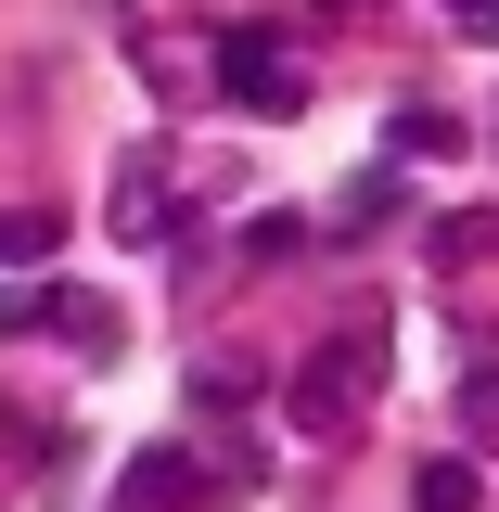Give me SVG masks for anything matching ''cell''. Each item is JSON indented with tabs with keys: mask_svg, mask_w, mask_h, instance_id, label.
<instances>
[{
	"mask_svg": "<svg viewBox=\"0 0 499 512\" xmlns=\"http://www.w3.org/2000/svg\"><path fill=\"white\" fill-rule=\"evenodd\" d=\"M372 346H384V308H359L333 346H308V359L282 372V410H295V436H346V423L372 410Z\"/></svg>",
	"mask_w": 499,
	"mask_h": 512,
	"instance_id": "6da1fadb",
	"label": "cell"
},
{
	"mask_svg": "<svg viewBox=\"0 0 499 512\" xmlns=\"http://www.w3.org/2000/svg\"><path fill=\"white\" fill-rule=\"evenodd\" d=\"M218 103H244V116H295V103H308L282 26H231V39H218Z\"/></svg>",
	"mask_w": 499,
	"mask_h": 512,
	"instance_id": "7a4b0ae2",
	"label": "cell"
},
{
	"mask_svg": "<svg viewBox=\"0 0 499 512\" xmlns=\"http://www.w3.org/2000/svg\"><path fill=\"white\" fill-rule=\"evenodd\" d=\"M192 500H205V474H192L180 448H141L116 474V512H192Z\"/></svg>",
	"mask_w": 499,
	"mask_h": 512,
	"instance_id": "3957f363",
	"label": "cell"
},
{
	"mask_svg": "<svg viewBox=\"0 0 499 512\" xmlns=\"http://www.w3.org/2000/svg\"><path fill=\"white\" fill-rule=\"evenodd\" d=\"M474 500H487L474 461H410V512H474Z\"/></svg>",
	"mask_w": 499,
	"mask_h": 512,
	"instance_id": "277c9868",
	"label": "cell"
},
{
	"mask_svg": "<svg viewBox=\"0 0 499 512\" xmlns=\"http://www.w3.org/2000/svg\"><path fill=\"white\" fill-rule=\"evenodd\" d=\"M448 141H461V116H436V103H397V116H384V154H410V167L448 154Z\"/></svg>",
	"mask_w": 499,
	"mask_h": 512,
	"instance_id": "5b68a950",
	"label": "cell"
},
{
	"mask_svg": "<svg viewBox=\"0 0 499 512\" xmlns=\"http://www.w3.org/2000/svg\"><path fill=\"white\" fill-rule=\"evenodd\" d=\"M295 244H308V218H295V205H269V218H244V269H282Z\"/></svg>",
	"mask_w": 499,
	"mask_h": 512,
	"instance_id": "8992f818",
	"label": "cell"
},
{
	"mask_svg": "<svg viewBox=\"0 0 499 512\" xmlns=\"http://www.w3.org/2000/svg\"><path fill=\"white\" fill-rule=\"evenodd\" d=\"M167 218V192H154V154H128V180H116V231H154Z\"/></svg>",
	"mask_w": 499,
	"mask_h": 512,
	"instance_id": "52a82bcc",
	"label": "cell"
},
{
	"mask_svg": "<svg viewBox=\"0 0 499 512\" xmlns=\"http://www.w3.org/2000/svg\"><path fill=\"white\" fill-rule=\"evenodd\" d=\"M52 231H64L52 205H13V218H0V256H13V269H26V256H52Z\"/></svg>",
	"mask_w": 499,
	"mask_h": 512,
	"instance_id": "ba28073f",
	"label": "cell"
},
{
	"mask_svg": "<svg viewBox=\"0 0 499 512\" xmlns=\"http://www.w3.org/2000/svg\"><path fill=\"white\" fill-rule=\"evenodd\" d=\"M64 295H39V282H0V333H52Z\"/></svg>",
	"mask_w": 499,
	"mask_h": 512,
	"instance_id": "9c48e42d",
	"label": "cell"
},
{
	"mask_svg": "<svg viewBox=\"0 0 499 512\" xmlns=\"http://www.w3.org/2000/svg\"><path fill=\"white\" fill-rule=\"evenodd\" d=\"M192 397H205V410H244V397H256V359H205Z\"/></svg>",
	"mask_w": 499,
	"mask_h": 512,
	"instance_id": "30bf717a",
	"label": "cell"
},
{
	"mask_svg": "<svg viewBox=\"0 0 499 512\" xmlns=\"http://www.w3.org/2000/svg\"><path fill=\"white\" fill-rule=\"evenodd\" d=\"M52 333H77V346H116V308H103V295H64Z\"/></svg>",
	"mask_w": 499,
	"mask_h": 512,
	"instance_id": "8fae6325",
	"label": "cell"
},
{
	"mask_svg": "<svg viewBox=\"0 0 499 512\" xmlns=\"http://www.w3.org/2000/svg\"><path fill=\"white\" fill-rule=\"evenodd\" d=\"M448 26H461V39H499V0H436Z\"/></svg>",
	"mask_w": 499,
	"mask_h": 512,
	"instance_id": "7c38bea8",
	"label": "cell"
}]
</instances>
